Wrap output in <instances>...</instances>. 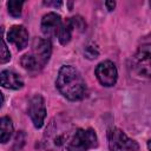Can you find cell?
I'll return each instance as SVG.
<instances>
[{
    "label": "cell",
    "instance_id": "6da1fadb",
    "mask_svg": "<svg viewBox=\"0 0 151 151\" xmlns=\"http://www.w3.org/2000/svg\"><path fill=\"white\" fill-rule=\"evenodd\" d=\"M76 130L77 129L66 116L59 114L54 117L44 136L46 151H68V144Z\"/></svg>",
    "mask_w": 151,
    "mask_h": 151
},
{
    "label": "cell",
    "instance_id": "7a4b0ae2",
    "mask_svg": "<svg viewBox=\"0 0 151 151\" xmlns=\"http://www.w3.org/2000/svg\"><path fill=\"white\" fill-rule=\"evenodd\" d=\"M55 85L59 92L72 101L80 100L87 94V87L83 76L71 65H64L59 70Z\"/></svg>",
    "mask_w": 151,
    "mask_h": 151
},
{
    "label": "cell",
    "instance_id": "3957f363",
    "mask_svg": "<svg viewBox=\"0 0 151 151\" xmlns=\"http://www.w3.org/2000/svg\"><path fill=\"white\" fill-rule=\"evenodd\" d=\"M52 53V45L48 39L37 38L33 40L32 48L21 58V65L25 70L37 72L41 70L50 60Z\"/></svg>",
    "mask_w": 151,
    "mask_h": 151
},
{
    "label": "cell",
    "instance_id": "277c9868",
    "mask_svg": "<svg viewBox=\"0 0 151 151\" xmlns=\"http://www.w3.org/2000/svg\"><path fill=\"white\" fill-rule=\"evenodd\" d=\"M98 138L92 129H77L68 144V151H88L96 147Z\"/></svg>",
    "mask_w": 151,
    "mask_h": 151
},
{
    "label": "cell",
    "instance_id": "5b68a950",
    "mask_svg": "<svg viewBox=\"0 0 151 151\" xmlns=\"http://www.w3.org/2000/svg\"><path fill=\"white\" fill-rule=\"evenodd\" d=\"M107 143L110 151H138L139 149L136 140L127 137L124 131L117 127L107 130Z\"/></svg>",
    "mask_w": 151,
    "mask_h": 151
},
{
    "label": "cell",
    "instance_id": "8992f818",
    "mask_svg": "<svg viewBox=\"0 0 151 151\" xmlns=\"http://www.w3.org/2000/svg\"><path fill=\"white\" fill-rule=\"evenodd\" d=\"M132 65L139 76L151 77V44H144L137 50L132 59Z\"/></svg>",
    "mask_w": 151,
    "mask_h": 151
},
{
    "label": "cell",
    "instance_id": "52a82bcc",
    "mask_svg": "<svg viewBox=\"0 0 151 151\" xmlns=\"http://www.w3.org/2000/svg\"><path fill=\"white\" fill-rule=\"evenodd\" d=\"M94 72H96L97 79L99 80V83L103 86L110 87L117 83L118 71H117L116 65L110 60H105V61H101L100 64H98Z\"/></svg>",
    "mask_w": 151,
    "mask_h": 151
},
{
    "label": "cell",
    "instance_id": "ba28073f",
    "mask_svg": "<svg viewBox=\"0 0 151 151\" xmlns=\"http://www.w3.org/2000/svg\"><path fill=\"white\" fill-rule=\"evenodd\" d=\"M28 114L34 127L40 129L44 125L45 117H46V106L45 100L40 94H35L28 104Z\"/></svg>",
    "mask_w": 151,
    "mask_h": 151
},
{
    "label": "cell",
    "instance_id": "9c48e42d",
    "mask_svg": "<svg viewBox=\"0 0 151 151\" xmlns=\"http://www.w3.org/2000/svg\"><path fill=\"white\" fill-rule=\"evenodd\" d=\"M61 17L54 12H50L45 14L41 19V32L46 38H53L58 37L61 26H63Z\"/></svg>",
    "mask_w": 151,
    "mask_h": 151
},
{
    "label": "cell",
    "instance_id": "30bf717a",
    "mask_svg": "<svg viewBox=\"0 0 151 151\" xmlns=\"http://www.w3.org/2000/svg\"><path fill=\"white\" fill-rule=\"evenodd\" d=\"M28 32L22 25H14L7 32V39L9 42L17 46L18 50H24L28 44Z\"/></svg>",
    "mask_w": 151,
    "mask_h": 151
},
{
    "label": "cell",
    "instance_id": "8fae6325",
    "mask_svg": "<svg viewBox=\"0 0 151 151\" xmlns=\"http://www.w3.org/2000/svg\"><path fill=\"white\" fill-rule=\"evenodd\" d=\"M0 79H1L2 87H6V88L19 90L24 86V80L21 79V77H19L17 73H14L12 71H8V70L1 72Z\"/></svg>",
    "mask_w": 151,
    "mask_h": 151
},
{
    "label": "cell",
    "instance_id": "7c38bea8",
    "mask_svg": "<svg viewBox=\"0 0 151 151\" xmlns=\"http://www.w3.org/2000/svg\"><path fill=\"white\" fill-rule=\"evenodd\" d=\"M74 26H73V22H72V19H67L63 26H61V29L58 34V40L61 45H66L70 42L71 38H72V31H73Z\"/></svg>",
    "mask_w": 151,
    "mask_h": 151
},
{
    "label": "cell",
    "instance_id": "4fadbf2b",
    "mask_svg": "<svg viewBox=\"0 0 151 151\" xmlns=\"http://www.w3.org/2000/svg\"><path fill=\"white\" fill-rule=\"evenodd\" d=\"M1 127V143H7L13 134V123L9 117H2L0 120Z\"/></svg>",
    "mask_w": 151,
    "mask_h": 151
},
{
    "label": "cell",
    "instance_id": "5bb4252c",
    "mask_svg": "<svg viewBox=\"0 0 151 151\" xmlns=\"http://www.w3.org/2000/svg\"><path fill=\"white\" fill-rule=\"evenodd\" d=\"M22 5H24V1H19V0H11V1H8L7 2L8 13L12 17H14V18H19L21 15Z\"/></svg>",
    "mask_w": 151,
    "mask_h": 151
},
{
    "label": "cell",
    "instance_id": "9a60e30c",
    "mask_svg": "<svg viewBox=\"0 0 151 151\" xmlns=\"http://www.w3.org/2000/svg\"><path fill=\"white\" fill-rule=\"evenodd\" d=\"M11 59V53L7 48V45L5 42L4 39H1V52H0V63L1 64H5L7 61H9Z\"/></svg>",
    "mask_w": 151,
    "mask_h": 151
},
{
    "label": "cell",
    "instance_id": "2e32d148",
    "mask_svg": "<svg viewBox=\"0 0 151 151\" xmlns=\"http://www.w3.org/2000/svg\"><path fill=\"white\" fill-rule=\"evenodd\" d=\"M72 19V22H73V26L74 27H78L80 31H84L85 27H86V24L85 21L83 20V18L80 17H74V18H71Z\"/></svg>",
    "mask_w": 151,
    "mask_h": 151
},
{
    "label": "cell",
    "instance_id": "e0dca14e",
    "mask_svg": "<svg viewBox=\"0 0 151 151\" xmlns=\"http://www.w3.org/2000/svg\"><path fill=\"white\" fill-rule=\"evenodd\" d=\"M22 140H25L24 139V133H22V131H19L18 133H17V136H15V143H14V147H13V150H20L21 147H20V145H18V142H22Z\"/></svg>",
    "mask_w": 151,
    "mask_h": 151
},
{
    "label": "cell",
    "instance_id": "ac0fdd59",
    "mask_svg": "<svg viewBox=\"0 0 151 151\" xmlns=\"http://www.w3.org/2000/svg\"><path fill=\"white\" fill-rule=\"evenodd\" d=\"M44 4L47 6H54V7H60L63 5L61 1H44Z\"/></svg>",
    "mask_w": 151,
    "mask_h": 151
},
{
    "label": "cell",
    "instance_id": "d6986e66",
    "mask_svg": "<svg viewBox=\"0 0 151 151\" xmlns=\"http://www.w3.org/2000/svg\"><path fill=\"white\" fill-rule=\"evenodd\" d=\"M105 5H106V7H107L109 11H112L114 8V6H116V2L114 1H106Z\"/></svg>",
    "mask_w": 151,
    "mask_h": 151
},
{
    "label": "cell",
    "instance_id": "ffe728a7",
    "mask_svg": "<svg viewBox=\"0 0 151 151\" xmlns=\"http://www.w3.org/2000/svg\"><path fill=\"white\" fill-rule=\"evenodd\" d=\"M147 149L151 151V140H147Z\"/></svg>",
    "mask_w": 151,
    "mask_h": 151
},
{
    "label": "cell",
    "instance_id": "44dd1931",
    "mask_svg": "<svg viewBox=\"0 0 151 151\" xmlns=\"http://www.w3.org/2000/svg\"><path fill=\"white\" fill-rule=\"evenodd\" d=\"M150 6H151V1H150Z\"/></svg>",
    "mask_w": 151,
    "mask_h": 151
}]
</instances>
